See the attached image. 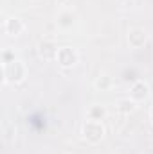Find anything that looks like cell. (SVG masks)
<instances>
[{
	"label": "cell",
	"instance_id": "obj_1",
	"mask_svg": "<svg viewBox=\"0 0 153 154\" xmlns=\"http://www.w3.org/2000/svg\"><path fill=\"white\" fill-rule=\"evenodd\" d=\"M27 74H29V68L27 65L15 57L7 63H2V81L4 84H20L27 79Z\"/></svg>",
	"mask_w": 153,
	"mask_h": 154
},
{
	"label": "cell",
	"instance_id": "obj_2",
	"mask_svg": "<svg viewBox=\"0 0 153 154\" xmlns=\"http://www.w3.org/2000/svg\"><path fill=\"white\" fill-rule=\"evenodd\" d=\"M106 134V127L103 122H96V120H85L81 125V136L86 143L90 145H97L103 142Z\"/></svg>",
	"mask_w": 153,
	"mask_h": 154
},
{
	"label": "cell",
	"instance_id": "obj_3",
	"mask_svg": "<svg viewBox=\"0 0 153 154\" xmlns=\"http://www.w3.org/2000/svg\"><path fill=\"white\" fill-rule=\"evenodd\" d=\"M56 63L60 68L63 70H70L79 63V54L74 47H60L58 56H56Z\"/></svg>",
	"mask_w": 153,
	"mask_h": 154
},
{
	"label": "cell",
	"instance_id": "obj_4",
	"mask_svg": "<svg viewBox=\"0 0 153 154\" xmlns=\"http://www.w3.org/2000/svg\"><path fill=\"white\" fill-rule=\"evenodd\" d=\"M150 95H151V88H150L148 81H144V79H137V81L132 82V86H130V95H128V97L133 99L137 104L146 102V100L150 99Z\"/></svg>",
	"mask_w": 153,
	"mask_h": 154
},
{
	"label": "cell",
	"instance_id": "obj_5",
	"mask_svg": "<svg viewBox=\"0 0 153 154\" xmlns=\"http://www.w3.org/2000/svg\"><path fill=\"white\" fill-rule=\"evenodd\" d=\"M58 50H60V47H58V43H56L54 38L45 36V38H41L38 41V54H40V57L45 59V61H56Z\"/></svg>",
	"mask_w": 153,
	"mask_h": 154
},
{
	"label": "cell",
	"instance_id": "obj_6",
	"mask_svg": "<svg viewBox=\"0 0 153 154\" xmlns=\"http://www.w3.org/2000/svg\"><path fill=\"white\" fill-rule=\"evenodd\" d=\"M25 22L18 16H9L4 20V32L9 36V38H18L25 32Z\"/></svg>",
	"mask_w": 153,
	"mask_h": 154
},
{
	"label": "cell",
	"instance_id": "obj_7",
	"mask_svg": "<svg viewBox=\"0 0 153 154\" xmlns=\"http://www.w3.org/2000/svg\"><path fill=\"white\" fill-rule=\"evenodd\" d=\"M126 39H128V45L132 48H142L148 39H150V34L144 27H132L126 34Z\"/></svg>",
	"mask_w": 153,
	"mask_h": 154
},
{
	"label": "cell",
	"instance_id": "obj_8",
	"mask_svg": "<svg viewBox=\"0 0 153 154\" xmlns=\"http://www.w3.org/2000/svg\"><path fill=\"white\" fill-rule=\"evenodd\" d=\"M76 22H77V14L72 9H69V7H63V9L58 11V14H56V25H58L60 29H63V31L72 29V27L76 25Z\"/></svg>",
	"mask_w": 153,
	"mask_h": 154
},
{
	"label": "cell",
	"instance_id": "obj_9",
	"mask_svg": "<svg viewBox=\"0 0 153 154\" xmlns=\"http://www.w3.org/2000/svg\"><path fill=\"white\" fill-rule=\"evenodd\" d=\"M106 116H108V109H106V106H103V104H92V106H88V109H86V120L103 122V120H106Z\"/></svg>",
	"mask_w": 153,
	"mask_h": 154
},
{
	"label": "cell",
	"instance_id": "obj_10",
	"mask_svg": "<svg viewBox=\"0 0 153 154\" xmlns=\"http://www.w3.org/2000/svg\"><path fill=\"white\" fill-rule=\"evenodd\" d=\"M115 109L121 115H132L137 109V102L133 99H130V97H122V99H119L115 102Z\"/></svg>",
	"mask_w": 153,
	"mask_h": 154
},
{
	"label": "cell",
	"instance_id": "obj_11",
	"mask_svg": "<svg viewBox=\"0 0 153 154\" xmlns=\"http://www.w3.org/2000/svg\"><path fill=\"white\" fill-rule=\"evenodd\" d=\"M94 86L99 91H112L115 88V81L110 74H101V75L94 81Z\"/></svg>",
	"mask_w": 153,
	"mask_h": 154
},
{
	"label": "cell",
	"instance_id": "obj_12",
	"mask_svg": "<svg viewBox=\"0 0 153 154\" xmlns=\"http://www.w3.org/2000/svg\"><path fill=\"white\" fill-rule=\"evenodd\" d=\"M148 116H150V122L153 124V106L150 108V113H148Z\"/></svg>",
	"mask_w": 153,
	"mask_h": 154
}]
</instances>
